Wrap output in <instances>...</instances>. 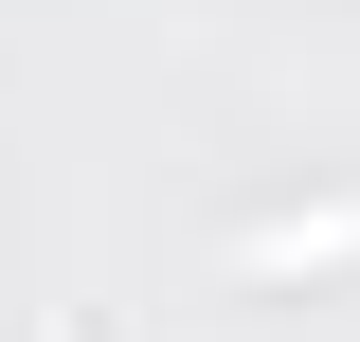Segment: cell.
<instances>
[{
    "label": "cell",
    "mask_w": 360,
    "mask_h": 342,
    "mask_svg": "<svg viewBox=\"0 0 360 342\" xmlns=\"http://www.w3.org/2000/svg\"><path fill=\"white\" fill-rule=\"evenodd\" d=\"M307 253H360V198H342V216H288V234H252L234 270H307Z\"/></svg>",
    "instance_id": "1"
}]
</instances>
